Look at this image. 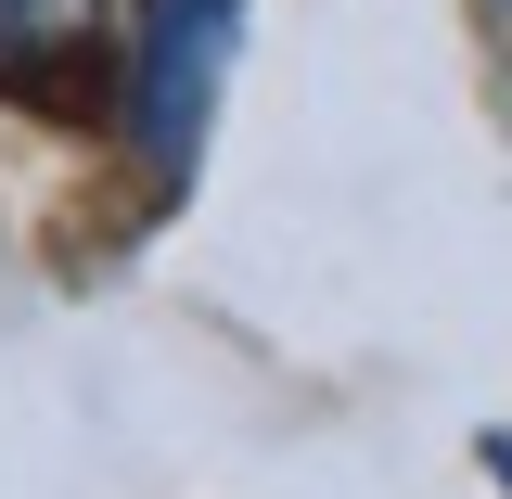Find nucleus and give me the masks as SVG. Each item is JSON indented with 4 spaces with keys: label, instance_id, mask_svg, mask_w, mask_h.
I'll list each match as a JSON object with an SVG mask.
<instances>
[{
    "label": "nucleus",
    "instance_id": "obj_1",
    "mask_svg": "<svg viewBox=\"0 0 512 499\" xmlns=\"http://www.w3.org/2000/svg\"><path fill=\"white\" fill-rule=\"evenodd\" d=\"M231 52H244V0H128V141H141L154 192L192 180Z\"/></svg>",
    "mask_w": 512,
    "mask_h": 499
},
{
    "label": "nucleus",
    "instance_id": "obj_2",
    "mask_svg": "<svg viewBox=\"0 0 512 499\" xmlns=\"http://www.w3.org/2000/svg\"><path fill=\"white\" fill-rule=\"evenodd\" d=\"M103 13H116V0H0V77H13V90L90 77V64H103Z\"/></svg>",
    "mask_w": 512,
    "mask_h": 499
},
{
    "label": "nucleus",
    "instance_id": "obj_3",
    "mask_svg": "<svg viewBox=\"0 0 512 499\" xmlns=\"http://www.w3.org/2000/svg\"><path fill=\"white\" fill-rule=\"evenodd\" d=\"M487 474H500V487H512V436H487Z\"/></svg>",
    "mask_w": 512,
    "mask_h": 499
}]
</instances>
